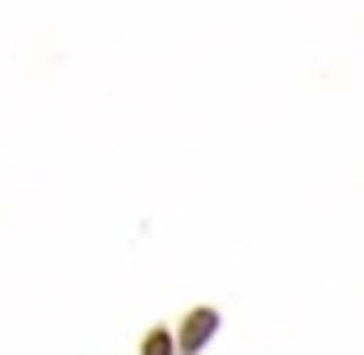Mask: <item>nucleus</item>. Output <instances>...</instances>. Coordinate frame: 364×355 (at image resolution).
Returning a JSON list of instances; mask_svg holds the SVG:
<instances>
[{"label":"nucleus","mask_w":364,"mask_h":355,"mask_svg":"<svg viewBox=\"0 0 364 355\" xmlns=\"http://www.w3.org/2000/svg\"><path fill=\"white\" fill-rule=\"evenodd\" d=\"M215 325H219V317L210 312V308H198L189 321H185V338H180V346H185V355H193V351H202V342L215 334Z\"/></svg>","instance_id":"nucleus-1"},{"label":"nucleus","mask_w":364,"mask_h":355,"mask_svg":"<svg viewBox=\"0 0 364 355\" xmlns=\"http://www.w3.org/2000/svg\"><path fill=\"white\" fill-rule=\"evenodd\" d=\"M141 355H171V338H167L163 329H154V334L146 338V346H141Z\"/></svg>","instance_id":"nucleus-2"}]
</instances>
